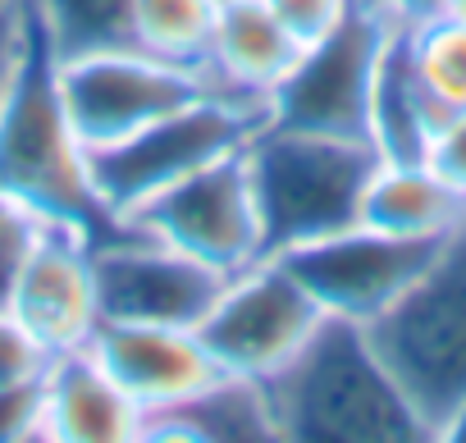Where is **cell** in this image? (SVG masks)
Returning <instances> with one entry per match:
<instances>
[{
	"instance_id": "6da1fadb",
	"label": "cell",
	"mask_w": 466,
	"mask_h": 443,
	"mask_svg": "<svg viewBox=\"0 0 466 443\" xmlns=\"http://www.w3.org/2000/svg\"><path fill=\"white\" fill-rule=\"evenodd\" d=\"M275 434L298 443H411L430 438L393 370L375 352L366 325L334 320L266 379Z\"/></svg>"
},
{
	"instance_id": "7a4b0ae2",
	"label": "cell",
	"mask_w": 466,
	"mask_h": 443,
	"mask_svg": "<svg viewBox=\"0 0 466 443\" xmlns=\"http://www.w3.org/2000/svg\"><path fill=\"white\" fill-rule=\"evenodd\" d=\"M0 192H10L42 219L87 229L92 238L119 229L92 187L87 146L74 133L60 92V55L51 51L33 15L24 55L0 92Z\"/></svg>"
},
{
	"instance_id": "3957f363",
	"label": "cell",
	"mask_w": 466,
	"mask_h": 443,
	"mask_svg": "<svg viewBox=\"0 0 466 443\" xmlns=\"http://www.w3.org/2000/svg\"><path fill=\"white\" fill-rule=\"evenodd\" d=\"M375 160L370 142L261 124L243 146V165L257 196L266 257L357 225Z\"/></svg>"
},
{
	"instance_id": "277c9868",
	"label": "cell",
	"mask_w": 466,
	"mask_h": 443,
	"mask_svg": "<svg viewBox=\"0 0 466 443\" xmlns=\"http://www.w3.org/2000/svg\"><path fill=\"white\" fill-rule=\"evenodd\" d=\"M366 334L425 434L439 438L466 402V229L434 247L430 266Z\"/></svg>"
},
{
	"instance_id": "5b68a950",
	"label": "cell",
	"mask_w": 466,
	"mask_h": 443,
	"mask_svg": "<svg viewBox=\"0 0 466 443\" xmlns=\"http://www.w3.org/2000/svg\"><path fill=\"white\" fill-rule=\"evenodd\" d=\"M261 124H266V106H252V101L206 87L187 106L151 119L147 128H137L110 146L87 151V174H92L101 206L119 225L133 206L165 192L169 183L197 174L210 160L243 151Z\"/></svg>"
},
{
	"instance_id": "8992f818",
	"label": "cell",
	"mask_w": 466,
	"mask_h": 443,
	"mask_svg": "<svg viewBox=\"0 0 466 443\" xmlns=\"http://www.w3.org/2000/svg\"><path fill=\"white\" fill-rule=\"evenodd\" d=\"M320 325L325 311L307 284L279 257H261L224 275L210 311L197 320V334L224 375L266 384L311 343Z\"/></svg>"
},
{
	"instance_id": "52a82bcc",
	"label": "cell",
	"mask_w": 466,
	"mask_h": 443,
	"mask_svg": "<svg viewBox=\"0 0 466 443\" xmlns=\"http://www.w3.org/2000/svg\"><path fill=\"white\" fill-rule=\"evenodd\" d=\"M389 33L393 24L357 0V10L334 33L302 46L298 65L266 101V124L370 142V96Z\"/></svg>"
},
{
	"instance_id": "ba28073f",
	"label": "cell",
	"mask_w": 466,
	"mask_h": 443,
	"mask_svg": "<svg viewBox=\"0 0 466 443\" xmlns=\"http://www.w3.org/2000/svg\"><path fill=\"white\" fill-rule=\"evenodd\" d=\"M119 225L137 229L147 238H160V243L206 261L219 275H233V270H243V266L266 257L257 196H252L243 151L210 160L197 174L169 183L165 192L133 206Z\"/></svg>"
},
{
	"instance_id": "9c48e42d",
	"label": "cell",
	"mask_w": 466,
	"mask_h": 443,
	"mask_svg": "<svg viewBox=\"0 0 466 443\" xmlns=\"http://www.w3.org/2000/svg\"><path fill=\"white\" fill-rule=\"evenodd\" d=\"M206 87H210L206 74L156 60L137 46H110V51L60 60V92H65L74 133L83 137L87 151L147 128L151 119L201 96Z\"/></svg>"
},
{
	"instance_id": "30bf717a",
	"label": "cell",
	"mask_w": 466,
	"mask_h": 443,
	"mask_svg": "<svg viewBox=\"0 0 466 443\" xmlns=\"http://www.w3.org/2000/svg\"><path fill=\"white\" fill-rule=\"evenodd\" d=\"M434 247L439 243L393 238L357 219L339 234L279 252V261L307 284V293L320 302L325 316L370 325L411 288V279L430 266Z\"/></svg>"
},
{
	"instance_id": "8fae6325",
	"label": "cell",
	"mask_w": 466,
	"mask_h": 443,
	"mask_svg": "<svg viewBox=\"0 0 466 443\" xmlns=\"http://www.w3.org/2000/svg\"><path fill=\"white\" fill-rule=\"evenodd\" d=\"M96 302L101 320H137V325H192L210 311L224 275L206 261L147 238L137 229H110L92 243Z\"/></svg>"
},
{
	"instance_id": "7c38bea8",
	"label": "cell",
	"mask_w": 466,
	"mask_h": 443,
	"mask_svg": "<svg viewBox=\"0 0 466 443\" xmlns=\"http://www.w3.org/2000/svg\"><path fill=\"white\" fill-rule=\"evenodd\" d=\"M92 234L78 225H56L46 219L33 252L24 257L15 288H10V311L51 347V352H74L87 347L96 325H101V302H96V270H92Z\"/></svg>"
},
{
	"instance_id": "4fadbf2b",
	"label": "cell",
	"mask_w": 466,
	"mask_h": 443,
	"mask_svg": "<svg viewBox=\"0 0 466 443\" xmlns=\"http://www.w3.org/2000/svg\"><path fill=\"white\" fill-rule=\"evenodd\" d=\"M87 352L110 370V379L142 407V416L165 411L197 388H206L219 366L192 325H137L101 320Z\"/></svg>"
},
{
	"instance_id": "5bb4252c",
	"label": "cell",
	"mask_w": 466,
	"mask_h": 443,
	"mask_svg": "<svg viewBox=\"0 0 466 443\" xmlns=\"http://www.w3.org/2000/svg\"><path fill=\"white\" fill-rule=\"evenodd\" d=\"M298 55H302V42L279 24V15L266 0H219L210 60H206V78L215 92L266 106L270 92L298 65Z\"/></svg>"
},
{
	"instance_id": "9a60e30c",
	"label": "cell",
	"mask_w": 466,
	"mask_h": 443,
	"mask_svg": "<svg viewBox=\"0 0 466 443\" xmlns=\"http://www.w3.org/2000/svg\"><path fill=\"white\" fill-rule=\"evenodd\" d=\"M142 407L87 352H56L46 370V438L56 443H128L142 438Z\"/></svg>"
},
{
	"instance_id": "2e32d148",
	"label": "cell",
	"mask_w": 466,
	"mask_h": 443,
	"mask_svg": "<svg viewBox=\"0 0 466 443\" xmlns=\"http://www.w3.org/2000/svg\"><path fill=\"white\" fill-rule=\"evenodd\" d=\"M357 219L393 238L443 243L466 229V192L452 187L430 160H375Z\"/></svg>"
},
{
	"instance_id": "e0dca14e",
	"label": "cell",
	"mask_w": 466,
	"mask_h": 443,
	"mask_svg": "<svg viewBox=\"0 0 466 443\" xmlns=\"http://www.w3.org/2000/svg\"><path fill=\"white\" fill-rule=\"evenodd\" d=\"M142 438H187V443H252V438H279L270 393L261 379L243 375H215L192 398L151 411L142 420Z\"/></svg>"
},
{
	"instance_id": "ac0fdd59",
	"label": "cell",
	"mask_w": 466,
	"mask_h": 443,
	"mask_svg": "<svg viewBox=\"0 0 466 443\" xmlns=\"http://www.w3.org/2000/svg\"><path fill=\"white\" fill-rule=\"evenodd\" d=\"M448 119V110H439L430 101V92L420 87L411 60H407V33L393 28L380 55V74H375V96H370V146L380 160H425L430 137L439 133V124Z\"/></svg>"
},
{
	"instance_id": "d6986e66",
	"label": "cell",
	"mask_w": 466,
	"mask_h": 443,
	"mask_svg": "<svg viewBox=\"0 0 466 443\" xmlns=\"http://www.w3.org/2000/svg\"><path fill=\"white\" fill-rule=\"evenodd\" d=\"M219 0H133V46L206 74Z\"/></svg>"
},
{
	"instance_id": "ffe728a7",
	"label": "cell",
	"mask_w": 466,
	"mask_h": 443,
	"mask_svg": "<svg viewBox=\"0 0 466 443\" xmlns=\"http://www.w3.org/2000/svg\"><path fill=\"white\" fill-rule=\"evenodd\" d=\"M60 60L133 46V0H24Z\"/></svg>"
},
{
	"instance_id": "44dd1931",
	"label": "cell",
	"mask_w": 466,
	"mask_h": 443,
	"mask_svg": "<svg viewBox=\"0 0 466 443\" xmlns=\"http://www.w3.org/2000/svg\"><path fill=\"white\" fill-rule=\"evenodd\" d=\"M407 33V60L439 110H466V24L439 15Z\"/></svg>"
},
{
	"instance_id": "7402d4cb",
	"label": "cell",
	"mask_w": 466,
	"mask_h": 443,
	"mask_svg": "<svg viewBox=\"0 0 466 443\" xmlns=\"http://www.w3.org/2000/svg\"><path fill=\"white\" fill-rule=\"evenodd\" d=\"M56 352L10 311V307H0V388L5 384H37L46 379Z\"/></svg>"
},
{
	"instance_id": "603a6c76",
	"label": "cell",
	"mask_w": 466,
	"mask_h": 443,
	"mask_svg": "<svg viewBox=\"0 0 466 443\" xmlns=\"http://www.w3.org/2000/svg\"><path fill=\"white\" fill-rule=\"evenodd\" d=\"M42 225H46V219H42L37 210H28V206L15 201L10 192H0V307L10 302L15 275H19L24 257L33 252Z\"/></svg>"
},
{
	"instance_id": "cb8c5ba5",
	"label": "cell",
	"mask_w": 466,
	"mask_h": 443,
	"mask_svg": "<svg viewBox=\"0 0 466 443\" xmlns=\"http://www.w3.org/2000/svg\"><path fill=\"white\" fill-rule=\"evenodd\" d=\"M46 438V379L0 388V443Z\"/></svg>"
},
{
	"instance_id": "d4e9b609",
	"label": "cell",
	"mask_w": 466,
	"mask_h": 443,
	"mask_svg": "<svg viewBox=\"0 0 466 443\" xmlns=\"http://www.w3.org/2000/svg\"><path fill=\"white\" fill-rule=\"evenodd\" d=\"M266 5L279 15V24L307 46V42H320L325 33H334L352 10L357 0H266Z\"/></svg>"
},
{
	"instance_id": "484cf974",
	"label": "cell",
	"mask_w": 466,
	"mask_h": 443,
	"mask_svg": "<svg viewBox=\"0 0 466 443\" xmlns=\"http://www.w3.org/2000/svg\"><path fill=\"white\" fill-rule=\"evenodd\" d=\"M425 160H430L452 187L466 192V110H452V115L439 124V133L430 137Z\"/></svg>"
},
{
	"instance_id": "4316f807",
	"label": "cell",
	"mask_w": 466,
	"mask_h": 443,
	"mask_svg": "<svg viewBox=\"0 0 466 443\" xmlns=\"http://www.w3.org/2000/svg\"><path fill=\"white\" fill-rule=\"evenodd\" d=\"M28 42V5L24 0H0V92H5L19 55Z\"/></svg>"
},
{
	"instance_id": "83f0119b",
	"label": "cell",
	"mask_w": 466,
	"mask_h": 443,
	"mask_svg": "<svg viewBox=\"0 0 466 443\" xmlns=\"http://www.w3.org/2000/svg\"><path fill=\"white\" fill-rule=\"evenodd\" d=\"M366 5L393 28H416L425 19H439L448 0H366Z\"/></svg>"
},
{
	"instance_id": "f1b7e54d",
	"label": "cell",
	"mask_w": 466,
	"mask_h": 443,
	"mask_svg": "<svg viewBox=\"0 0 466 443\" xmlns=\"http://www.w3.org/2000/svg\"><path fill=\"white\" fill-rule=\"evenodd\" d=\"M443 15H448V19H457V24H466V0H448Z\"/></svg>"
}]
</instances>
